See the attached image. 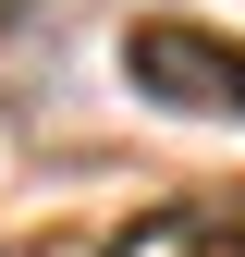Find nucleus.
Returning a JSON list of instances; mask_svg holds the SVG:
<instances>
[{"instance_id": "7ed1b4c3", "label": "nucleus", "mask_w": 245, "mask_h": 257, "mask_svg": "<svg viewBox=\"0 0 245 257\" xmlns=\"http://www.w3.org/2000/svg\"><path fill=\"white\" fill-rule=\"evenodd\" d=\"M13 13H25V0H0V25H13Z\"/></svg>"}, {"instance_id": "f03ea898", "label": "nucleus", "mask_w": 245, "mask_h": 257, "mask_svg": "<svg viewBox=\"0 0 245 257\" xmlns=\"http://www.w3.org/2000/svg\"><path fill=\"white\" fill-rule=\"evenodd\" d=\"M110 257H245V233H221V220H147V233H122Z\"/></svg>"}, {"instance_id": "f257e3e1", "label": "nucleus", "mask_w": 245, "mask_h": 257, "mask_svg": "<svg viewBox=\"0 0 245 257\" xmlns=\"http://www.w3.org/2000/svg\"><path fill=\"white\" fill-rule=\"evenodd\" d=\"M122 86L160 98V110L245 122V37H221V25H135L122 37Z\"/></svg>"}]
</instances>
